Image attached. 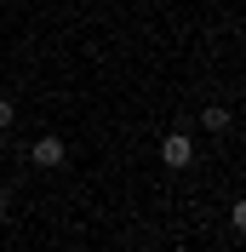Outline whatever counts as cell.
<instances>
[{
  "label": "cell",
  "mask_w": 246,
  "mask_h": 252,
  "mask_svg": "<svg viewBox=\"0 0 246 252\" xmlns=\"http://www.w3.org/2000/svg\"><path fill=\"white\" fill-rule=\"evenodd\" d=\"M160 160H166L172 172H184L189 160H195V138H189V132H166V138H160Z\"/></svg>",
  "instance_id": "obj_1"
},
{
  "label": "cell",
  "mask_w": 246,
  "mask_h": 252,
  "mask_svg": "<svg viewBox=\"0 0 246 252\" xmlns=\"http://www.w3.org/2000/svg\"><path fill=\"white\" fill-rule=\"evenodd\" d=\"M29 160L34 166H63V160H69V149H63V138H34V149H29Z\"/></svg>",
  "instance_id": "obj_2"
},
{
  "label": "cell",
  "mask_w": 246,
  "mask_h": 252,
  "mask_svg": "<svg viewBox=\"0 0 246 252\" xmlns=\"http://www.w3.org/2000/svg\"><path fill=\"white\" fill-rule=\"evenodd\" d=\"M200 126H206V132H229L235 115H229V109H217V103H206V109H200Z\"/></svg>",
  "instance_id": "obj_3"
},
{
  "label": "cell",
  "mask_w": 246,
  "mask_h": 252,
  "mask_svg": "<svg viewBox=\"0 0 246 252\" xmlns=\"http://www.w3.org/2000/svg\"><path fill=\"white\" fill-rule=\"evenodd\" d=\"M12 115H17V109H12V103H6V97H0V132L12 126Z\"/></svg>",
  "instance_id": "obj_4"
},
{
  "label": "cell",
  "mask_w": 246,
  "mask_h": 252,
  "mask_svg": "<svg viewBox=\"0 0 246 252\" xmlns=\"http://www.w3.org/2000/svg\"><path fill=\"white\" fill-rule=\"evenodd\" d=\"M0 218H6V189H0Z\"/></svg>",
  "instance_id": "obj_5"
}]
</instances>
